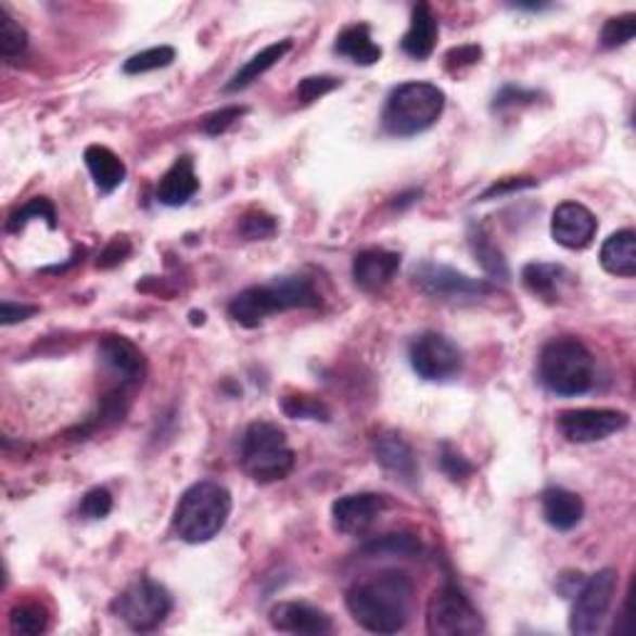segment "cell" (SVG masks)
Masks as SVG:
<instances>
[{"label": "cell", "instance_id": "6da1fadb", "mask_svg": "<svg viewBox=\"0 0 636 636\" xmlns=\"http://www.w3.org/2000/svg\"><path fill=\"white\" fill-rule=\"evenodd\" d=\"M412 582L406 572L385 570L356 582L346 592V607L356 624L373 634L406 629L412 607Z\"/></svg>", "mask_w": 636, "mask_h": 636}, {"label": "cell", "instance_id": "7a4b0ae2", "mask_svg": "<svg viewBox=\"0 0 636 636\" xmlns=\"http://www.w3.org/2000/svg\"><path fill=\"white\" fill-rule=\"evenodd\" d=\"M231 514V495L225 485L202 480L185 489L175 507L171 530L187 545L209 543L225 530Z\"/></svg>", "mask_w": 636, "mask_h": 636}, {"label": "cell", "instance_id": "3957f363", "mask_svg": "<svg viewBox=\"0 0 636 636\" xmlns=\"http://www.w3.org/2000/svg\"><path fill=\"white\" fill-rule=\"evenodd\" d=\"M321 296L306 277H281L266 287H249L237 294L229 304V316L244 329H256L269 316H277L289 308H316Z\"/></svg>", "mask_w": 636, "mask_h": 636}, {"label": "cell", "instance_id": "277c9868", "mask_svg": "<svg viewBox=\"0 0 636 636\" xmlns=\"http://www.w3.org/2000/svg\"><path fill=\"white\" fill-rule=\"evenodd\" d=\"M537 376L549 393L562 398L584 395L595 385V356L580 339H552L539 354Z\"/></svg>", "mask_w": 636, "mask_h": 636}, {"label": "cell", "instance_id": "5b68a950", "mask_svg": "<svg viewBox=\"0 0 636 636\" xmlns=\"http://www.w3.org/2000/svg\"><path fill=\"white\" fill-rule=\"evenodd\" d=\"M445 110V92L433 82H403L385 100L381 123L393 137H416L431 130Z\"/></svg>", "mask_w": 636, "mask_h": 636}, {"label": "cell", "instance_id": "8992f818", "mask_svg": "<svg viewBox=\"0 0 636 636\" xmlns=\"http://www.w3.org/2000/svg\"><path fill=\"white\" fill-rule=\"evenodd\" d=\"M242 470L254 483L269 485L289 478V472L296 466V455L291 450L287 433L279 425L252 423L242 437Z\"/></svg>", "mask_w": 636, "mask_h": 636}, {"label": "cell", "instance_id": "52a82bcc", "mask_svg": "<svg viewBox=\"0 0 636 636\" xmlns=\"http://www.w3.org/2000/svg\"><path fill=\"white\" fill-rule=\"evenodd\" d=\"M115 614L135 632H152L165 622L171 612V597L160 582L150 577L135 580L123 595L115 599Z\"/></svg>", "mask_w": 636, "mask_h": 636}, {"label": "cell", "instance_id": "ba28073f", "mask_svg": "<svg viewBox=\"0 0 636 636\" xmlns=\"http://www.w3.org/2000/svg\"><path fill=\"white\" fill-rule=\"evenodd\" d=\"M425 624L433 636H470L485 629L483 616L478 614L470 599L453 584H445L428 601Z\"/></svg>", "mask_w": 636, "mask_h": 636}, {"label": "cell", "instance_id": "9c48e42d", "mask_svg": "<svg viewBox=\"0 0 636 636\" xmlns=\"http://www.w3.org/2000/svg\"><path fill=\"white\" fill-rule=\"evenodd\" d=\"M619 574L614 570H599L592 574L587 582H582V587L574 597L572 616H570V632L574 636H592L601 629L605 619L612 609V601L616 595Z\"/></svg>", "mask_w": 636, "mask_h": 636}, {"label": "cell", "instance_id": "30bf717a", "mask_svg": "<svg viewBox=\"0 0 636 636\" xmlns=\"http://www.w3.org/2000/svg\"><path fill=\"white\" fill-rule=\"evenodd\" d=\"M408 358L412 371L423 378V381L433 383L453 381V378L462 373V366H466V358H462L458 343L435 331H428L412 341Z\"/></svg>", "mask_w": 636, "mask_h": 636}, {"label": "cell", "instance_id": "8fae6325", "mask_svg": "<svg viewBox=\"0 0 636 636\" xmlns=\"http://www.w3.org/2000/svg\"><path fill=\"white\" fill-rule=\"evenodd\" d=\"M412 283L425 296L443 298V301H458V298H480L493 291L487 281L472 279L453 266L423 262L412 269Z\"/></svg>", "mask_w": 636, "mask_h": 636}, {"label": "cell", "instance_id": "7c38bea8", "mask_svg": "<svg viewBox=\"0 0 636 636\" xmlns=\"http://www.w3.org/2000/svg\"><path fill=\"white\" fill-rule=\"evenodd\" d=\"M629 425V416L614 408L564 410L557 418L562 437L570 443H597Z\"/></svg>", "mask_w": 636, "mask_h": 636}, {"label": "cell", "instance_id": "4fadbf2b", "mask_svg": "<svg viewBox=\"0 0 636 636\" xmlns=\"http://www.w3.org/2000/svg\"><path fill=\"white\" fill-rule=\"evenodd\" d=\"M385 507H389L385 495H376V493H358V495L339 497L331 507L333 527L343 532V535L360 537L373 527L378 518L385 512Z\"/></svg>", "mask_w": 636, "mask_h": 636}, {"label": "cell", "instance_id": "5bb4252c", "mask_svg": "<svg viewBox=\"0 0 636 636\" xmlns=\"http://www.w3.org/2000/svg\"><path fill=\"white\" fill-rule=\"evenodd\" d=\"M552 237L557 244L572 252L587 249L597 237V217L584 204L564 202L552 214Z\"/></svg>", "mask_w": 636, "mask_h": 636}, {"label": "cell", "instance_id": "9a60e30c", "mask_svg": "<svg viewBox=\"0 0 636 636\" xmlns=\"http://www.w3.org/2000/svg\"><path fill=\"white\" fill-rule=\"evenodd\" d=\"M271 626L287 634H329L333 629L331 616L323 609L306 605V601H281L271 609Z\"/></svg>", "mask_w": 636, "mask_h": 636}, {"label": "cell", "instance_id": "2e32d148", "mask_svg": "<svg viewBox=\"0 0 636 636\" xmlns=\"http://www.w3.org/2000/svg\"><path fill=\"white\" fill-rule=\"evenodd\" d=\"M400 269V254L389 249H364L354 256V281L366 294H376L383 287H389L395 274Z\"/></svg>", "mask_w": 636, "mask_h": 636}, {"label": "cell", "instance_id": "e0dca14e", "mask_svg": "<svg viewBox=\"0 0 636 636\" xmlns=\"http://www.w3.org/2000/svg\"><path fill=\"white\" fill-rule=\"evenodd\" d=\"M100 358L110 371L123 378V383H142L148 373V360L142 351L125 336H105L100 341Z\"/></svg>", "mask_w": 636, "mask_h": 636}, {"label": "cell", "instance_id": "ac0fdd59", "mask_svg": "<svg viewBox=\"0 0 636 636\" xmlns=\"http://www.w3.org/2000/svg\"><path fill=\"white\" fill-rule=\"evenodd\" d=\"M376 460L381 462V468L403 483H416L418 478V460L410 445L403 441L398 433H383L376 437L373 443Z\"/></svg>", "mask_w": 636, "mask_h": 636}, {"label": "cell", "instance_id": "d6986e66", "mask_svg": "<svg viewBox=\"0 0 636 636\" xmlns=\"http://www.w3.org/2000/svg\"><path fill=\"white\" fill-rule=\"evenodd\" d=\"M200 192V179H196L192 157H179L171 165L165 177L157 185V202L165 206H182Z\"/></svg>", "mask_w": 636, "mask_h": 636}, {"label": "cell", "instance_id": "ffe728a7", "mask_svg": "<svg viewBox=\"0 0 636 636\" xmlns=\"http://www.w3.org/2000/svg\"><path fill=\"white\" fill-rule=\"evenodd\" d=\"M543 514L549 527L570 532L584 518V503L577 493L567 487H547L543 493Z\"/></svg>", "mask_w": 636, "mask_h": 636}, {"label": "cell", "instance_id": "44dd1931", "mask_svg": "<svg viewBox=\"0 0 636 636\" xmlns=\"http://www.w3.org/2000/svg\"><path fill=\"white\" fill-rule=\"evenodd\" d=\"M437 40V18L433 8L428 3H418L412 8L410 15V28L400 40L403 53L410 55L412 60H425L433 55Z\"/></svg>", "mask_w": 636, "mask_h": 636}, {"label": "cell", "instance_id": "7402d4cb", "mask_svg": "<svg viewBox=\"0 0 636 636\" xmlns=\"http://www.w3.org/2000/svg\"><path fill=\"white\" fill-rule=\"evenodd\" d=\"M572 274L564 269L562 264H549V262H532L522 269V283L530 294L539 296L543 301H560L562 289L570 283Z\"/></svg>", "mask_w": 636, "mask_h": 636}, {"label": "cell", "instance_id": "603a6c76", "mask_svg": "<svg viewBox=\"0 0 636 636\" xmlns=\"http://www.w3.org/2000/svg\"><path fill=\"white\" fill-rule=\"evenodd\" d=\"M599 262L601 269L612 277H622V279H632L636 277V234L632 229H622L616 231L601 244L599 252Z\"/></svg>", "mask_w": 636, "mask_h": 636}, {"label": "cell", "instance_id": "cb8c5ba5", "mask_svg": "<svg viewBox=\"0 0 636 636\" xmlns=\"http://www.w3.org/2000/svg\"><path fill=\"white\" fill-rule=\"evenodd\" d=\"M85 165H88L90 177L102 194H113L115 189L127 179V167L117 154L105 148V144H90L85 150Z\"/></svg>", "mask_w": 636, "mask_h": 636}, {"label": "cell", "instance_id": "d4e9b609", "mask_svg": "<svg viewBox=\"0 0 636 636\" xmlns=\"http://www.w3.org/2000/svg\"><path fill=\"white\" fill-rule=\"evenodd\" d=\"M333 50L356 65H376L378 60L383 58V50L378 42H373L371 28H368L366 23L346 25V28L336 36V46H333Z\"/></svg>", "mask_w": 636, "mask_h": 636}, {"label": "cell", "instance_id": "484cf974", "mask_svg": "<svg viewBox=\"0 0 636 636\" xmlns=\"http://www.w3.org/2000/svg\"><path fill=\"white\" fill-rule=\"evenodd\" d=\"M294 48V42L291 40H279L274 42V46H266L262 53H256L252 60H246V63L239 67V71L231 75V80L227 82V92H239L252 85L254 80H259L264 73H269L274 65L279 63V60L289 53V50Z\"/></svg>", "mask_w": 636, "mask_h": 636}, {"label": "cell", "instance_id": "4316f807", "mask_svg": "<svg viewBox=\"0 0 636 636\" xmlns=\"http://www.w3.org/2000/svg\"><path fill=\"white\" fill-rule=\"evenodd\" d=\"M470 249H472V254L478 256L480 266H483L489 277L500 279V281L510 279V269H507V262H505L503 252L495 246V242L489 239V234L483 227H472V231H470Z\"/></svg>", "mask_w": 636, "mask_h": 636}, {"label": "cell", "instance_id": "83f0119b", "mask_svg": "<svg viewBox=\"0 0 636 636\" xmlns=\"http://www.w3.org/2000/svg\"><path fill=\"white\" fill-rule=\"evenodd\" d=\"M8 619H11L13 634L36 636V634H46L50 629L48 609L38 605V601H23V605H15Z\"/></svg>", "mask_w": 636, "mask_h": 636}, {"label": "cell", "instance_id": "f1b7e54d", "mask_svg": "<svg viewBox=\"0 0 636 636\" xmlns=\"http://www.w3.org/2000/svg\"><path fill=\"white\" fill-rule=\"evenodd\" d=\"M175 48L169 46H160V48H150V50H142V53H137L132 58L125 60L123 71L125 75H142V73H152V71H162V67H169L175 63Z\"/></svg>", "mask_w": 636, "mask_h": 636}, {"label": "cell", "instance_id": "f546056e", "mask_svg": "<svg viewBox=\"0 0 636 636\" xmlns=\"http://www.w3.org/2000/svg\"><path fill=\"white\" fill-rule=\"evenodd\" d=\"M28 48V33L5 8H0V53L5 60L18 58Z\"/></svg>", "mask_w": 636, "mask_h": 636}, {"label": "cell", "instance_id": "4dcf8cb0", "mask_svg": "<svg viewBox=\"0 0 636 636\" xmlns=\"http://www.w3.org/2000/svg\"><path fill=\"white\" fill-rule=\"evenodd\" d=\"M281 410L294 420H323V423L331 420V410L311 395H287L281 400Z\"/></svg>", "mask_w": 636, "mask_h": 636}, {"label": "cell", "instance_id": "1f68e13d", "mask_svg": "<svg viewBox=\"0 0 636 636\" xmlns=\"http://www.w3.org/2000/svg\"><path fill=\"white\" fill-rule=\"evenodd\" d=\"M30 219H46L48 227L55 229L58 219H55L53 202L46 200V196H36V200H30L28 204L21 206L11 219H8V231H21Z\"/></svg>", "mask_w": 636, "mask_h": 636}, {"label": "cell", "instance_id": "d6a6232c", "mask_svg": "<svg viewBox=\"0 0 636 636\" xmlns=\"http://www.w3.org/2000/svg\"><path fill=\"white\" fill-rule=\"evenodd\" d=\"M277 231H279L277 219L262 209L246 212L242 221H239V234L249 239V242H264V239H271Z\"/></svg>", "mask_w": 636, "mask_h": 636}, {"label": "cell", "instance_id": "836d02e7", "mask_svg": "<svg viewBox=\"0 0 636 636\" xmlns=\"http://www.w3.org/2000/svg\"><path fill=\"white\" fill-rule=\"evenodd\" d=\"M636 33V15L634 13H624V15H616V18H609L605 23V28H601V48L607 50H614V48H622L626 46L634 38Z\"/></svg>", "mask_w": 636, "mask_h": 636}, {"label": "cell", "instance_id": "e575fe53", "mask_svg": "<svg viewBox=\"0 0 636 636\" xmlns=\"http://www.w3.org/2000/svg\"><path fill=\"white\" fill-rule=\"evenodd\" d=\"M420 552V543L412 535H385L381 539H373L364 547V555L378 557V555H403L410 557Z\"/></svg>", "mask_w": 636, "mask_h": 636}, {"label": "cell", "instance_id": "d590c367", "mask_svg": "<svg viewBox=\"0 0 636 636\" xmlns=\"http://www.w3.org/2000/svg\"><path fill=\"white\" fill-rule=\"evenodd\" d=\"M336 88H341L339 77H331V75H311V77H304V80L298 82L296 98L301 102H304V105H311L314 100H321L323 94H329V92H333Z\"/></svg>", "mask_w": 636, "mask_h": 636}, {"label": "cell", "instance_id": "8d00e7d4", "mask_svg": "<svg viewBox=\"0 0 636 636\" xmlns=\"http://www.w3.org/2000/svg\"><path fill=\"white\" fill-rule=\"evenodd\" d=\"M113 512V495L105 487H92L80 500V514L85 520H105Z\"/></svg>", "mask_w": 636, "mask_h": 636}, {"label": "cell", "instance_id": "74e56055", "mask_svg": "<svg viewBox=\"0 0 636 636\" xmlns=\"http://www.w3.org/2000/svg\"><path fill=\"white\" fill-rule=\"evenodd\" d=\"M246 113H249L246 107H237V105L221 107V110H217V113H212L209 117L204 119V132H206V135H212V137H217V135H221V132H227L229 127L234 125L239 117H244Z\"/></svg>", "mask_w": 636, "mask_h": 636}, {"label": "cell", "instance_id": "f35d334b", "mask_svg": "<svg viewBox=\"0 0 636 636\" xmlns=\"http://www.w3.org/2000/svg\"><path fill=\"white\" fill-rule=\"evenodd\" d=\"M132 252V244L127 237H113L110 239V244L102 249L100 256H98V266L100 269H113V266L123 264L127 256Z\"/></svg>", "mask_w": 636, "mask_h": 636}, {"label": "cell", "instance_id": "ab89813d", "mask_svg": "<svg viewBox=\"0 0 636 636\" xmlns=\"http://www.w3.org/2000/svg\"><path fill=\"white\" fill-rule=\"evenodd\" d=\"M441 466L445 470V475H448L450 480H455V483H458V480H466V478L472 475V466H470V462L466 458H462V455L458 450H455L453 445H448V443L443 445Z\"/></svg>", "mask_w": 636, "mask_h": 636}, {"label": "cell", "instance_id": "60d3db41", "mask_svg": "<svg viewBox=\"0 0 636 636\" xmlns=\"http://www.w3.org/2000/svg\"><path fill=\"white\" fill-rule=\"evenodd\" d=\"M537 179L532 177H510V179H500V182H495L493 187L487 189V192L480 196V200L487 202L493 200V196H503V194H510V192H520V189H530L535 187Z\"/></svg>", "mask_w": 636, "mask_h": 636}, {"label": "cell", "instance_id": "b9f144b4", "mask_svg": "<svg viewBox=\"0 0 636 636\" xmlns=\"http://www.w3.org/2000/svg\"><path fill=\"white\" fill-rule=\"evenodd\" d=\"M480 58H483V50L478 46H462V48H453L448 55H445V65H448V71H455V65L466 67V65H475L480 63Z\"/></svg>", "mask_w": 636, "mask_h": 636}, {"label": "cell", "instance_id": "7bdbcfd3", "mask_svg": "<svg viewBox=\"0 0 636 636\" xmlns=\"http://www.w3.org/2000/svg\"><path fill=\"white\" fill-rule=\"evenodd\" d=\"M532 100H537V92L522 90V88H514V85H507V88H503L500 92L495 94L493 107H495V110H503V107L518 105V102H532Z\"/></svg>", "mask_w": 636, "mask_h": 636}, {"label": "cell", "instance_id": "ee69618b", "mask_svg": "<svg viewBox=\"0 0 636 636\" xmlns=\"http://www.w3.org/2000/svg\"><path fill=\"white\" fill-rule=\"evenodd\" d=\"M33 314H38L36 306L13 304V301H3V306H0V321H3V326L21 323V321H25V318H30Z\"/></svg>", "mask_w": 636, "mask_h": 636}, {"label": "cell", "instance_id": "f6af8a7d", "mask_svg": "<svg viewBox=\"0 0 636 636\" xmlns=\"http://www.w3.org/2000/svg\"><path fill=\"white\" fill-rule=\"evenodd\" d=\"M192 323H194V326H196V323L202 326V323H204V314H196V311H194V314H192Z\"/></svg>", "mask_w": 636, "mask_h": 636}]
</instances>
